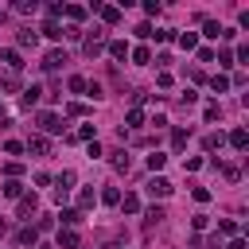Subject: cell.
<instances>
[{"mask_svg": "<svg viewBox=\"0 0 249 249\" xmlns=\"http://www.w3.org/2000/svg\"><path fill=\"white\" fill-rule=\"evenodd\" d=\"M82 51H86L89 58H97V54L105 51V27H93V31L86 35V43H82Z\"/></svg>", "mask_w": 249, "mask_h": 249, "instance_id": "obj_1", "label": "cell"}, {"mask_svg": "<svg viewBox=\"0 0 249 249\" xmlns=\"http://www.w3.org/2000/svg\"><path fill=\"white\" fill-rule=\"evenodd\" d=\"M144 191H148L152 198H167V195H171V183H167L163 175H152V179L144 183Z\"/></svg>", "mask_w": 249, "mask_h": 249, "instance_id": "obj_2", "label": "cell"}, {"mask_svg": "<svg viewBox=\"0 0 249 249\" xmlns=\"http://www.w3.org/2000/svg\"><path fill=\"white\" fill-rule=\"evenodd\" d=\"M35 121H39V128H43V132H62V128H66V121H62L58 113H39Z\"/></svg>", "mask_w": 249, "mask_h": 249, "instance_id": "obj_3", "label": "cell"}, {"mask_svg": "<svg viewBox=\"0 0 249 249\" xmlns=\"http://www.w3.org/2000/svg\"><path fill=\"white\" fill-rule=\"evenodd\" d=\"M86 12H89V8H82V4H62V16H66V19L74 23V27H78V23L86 19Z\"/></svg>", "mask_w": 249, "mask_h": 249, "instance_id": "obj_4", "label": "cell"}, {"mask_svg": "<svg viewBox=\"0 0 249 249\" xmlns=\"http://www.w3.org/2000/svg\"><path fill=\"white\" fill-rule=\"evenodd\" d=\"M0 62H4V66H8L12 74H19V66H23V58H19V51H12V47H8V51H0Z\"/></svg>", "mask_w": 249, "mask_h": 249, "instance_id": "obj_5", "label": "cell"}, {"mask_svg": "<svg viewBox=\"0 0 249 249\" xmlns=\"http://www.w3.org/2000/svg\"><path fill=\"white\" fill-rule=\"evenodd\" d=\"M62 62H66V51H47V58H43V70H47V74H54Z\"/></svg>", "mask_w": 249, "mask_h": 249, "instance_id": "obj_6", "label": "cell"}, {"mask_svg": "<svg viewBox=\"0 0 249 249\" xmlns=\"http://www.w3.org/2000/svg\"><path fill=\"white\" fill-rule=\"evenodd\" d=\"M35 210H39V198H35V195H19L16 214H19V218H27V214H35Z\"/></svg>", "mask_w": 249, "mask_h": 249, "instance_id": "obj_7", "label": "cell"}, {"mask_svg": "<svg viewBox=\"0 0 249 249\" xmlns=\"http://www.w3.org/2000/svg\"><path fill=\"white\" fill-rule=\"evenodd\" d=\"M97 16H101L105 23H117V19H121V4H97Z\"/></svg>", "mask_w": 249, "mask_h": 249, "instance_id": "obj_8", "label": "cell"}, {"mask_svg": "<svg viewBox=\"0 0 249 249\" xmlns=\"http://www.w3.org/2000/svg\"><path fill=\"white\" fill-rule=\"evenodd\" d=\"M16 245H39V233H35V226H23V230H16Z\"/></svg>", "mask_w": 249, "mask_h": 249, "instance_id": "obj_9", "label": "cell"}, {"mask_svg": "<svg viewBox=\"0 0 249 249\" xmlns=\"http://www.w3.org/2000/svg\"><path fill=\"white\" fill-rule=\"evenodd\" d=\"M54 249H78V233H74V230H58Z\"/></svg>", "mask_w": 249, "mask_h": 249, "instance_id": "obj_10", "label": "cell"}, {"mask_svg": "<svg viewBox=\"0 0 249 249\" xmlns=\"http://www.w3.org/2000/svg\"><path fill=\"white\" fill-rule=\"evenodd\" d=\"M39 97H43V89H39V86H27V89H23V97H19V105H23V109H31V105H39Z\"/></svg>", "mask_w": 249, "mask_h": 249, "instance_id": "obj_11", "label": "cell"}, {"mask_svg": "<svg viewBox=\"0 0 249 249\" xmlns=\"http://www.w3.org/2000/svg\"><path fill=\"white\" fill-rule=\"evenodd\" d=\"M23 148H27V152H35V156H47V152H51V144H47V136H31V140H27Z\"/></svg>", "mask_w": 249, "mask_h": 249, "instance_id": "obj_12", "label": "cell"}, {"mask_svg": "<svg viewBox=\"0 0 249 249\" xmlns=\"http://www.w3.org/2000/svg\"><path fill=\"white\" fill-rule=\"evenodd\" d=\"M16 43H19V47H39V31H31V27H23V31L16 35Z\"/></svg>", "mask_w": 249, "mask_h": 249, "instance_id": "obj_13", "label": "cell"}, {"mask_svg": "<svg viewBox=\"0 0 249 249\" xmlns=\"http://www.w3.org/2000/svg\"><path fill=\"white\" fill-rule=\"evenodd\" d=\"M66 140H86V144H89V140H97V128H93V124H82V128H78V132H70Z\"/></svg>", "mask_w": 249, "mask_h": 249, "instance_id": "obj_14", "label": "cell"}, {"mask_svg": "<svg viewBox=\"0 0 249 249\" xmlns=\"http://www.w3.org/2000/svg\"><path fill=\"white\" fill-rule=\"evenodd\" d=\"M230 144H233L237 152H245V148H249V132H245V128H233V132H230Z\"/></svg>", "mask_w": 249, "mask_h": 249, "instance_id": "obj_15", "label": "cell"}, {"mask_svg": "<svg viewBox=\"0 0 249 249\" xmlns=\"http://www.w3.org/2000/svg\"><path fill=\"white\" fill-rule=\"evenodd\" d=\"M163 218H167V214H163V206H148V210H144V226H160Z\"/></svg>", "mask_w": 249, "mask_h": 249, "instance_id": "obj_16", "label": "cell"}, {"mask_svg": "<svg viewBox=\"0 0 249 249\" xmlns=\"http://www.w3.org/2000/svg\"><path fill=\"white\" fill-rule=\"evenodd\" d=\"M0 89H4V93H12V89H19V74H12V70H4V74H0Z\"/></svg>", "mask_w": 249, "mask_h": 249, "instance_id": "obj_17", "label": "cell"}, {"mask_svg": "<svg viewBox=\"0 0 249 249\" xmlns=\"http://www.w3.org/2000/svg\"><path fill=\"white\" fill-rule=\"evenodd\" d=\"M93 202H97V195H93V187H82V191H78V206H82V210H89Z\"/></svg>", "mask_w": 249, "mask_h": 249, "instance_id": "obj_18", "label": "cell"}, {"mask_svg": "<svg viewBox=\"0 0 249 249\" xmlns=\"http://www.w3.org/2000/svg\"><path fill=\"white\" fill-rule=\"evenodd\" d=\"M218 117H222V105H218V101H210V105L202 109V121H206V124H214Z\"/></svg>", "mask_w": 249, "mask_h": 249, "instance_id": "obj_19", "label": "cell"}, {"mask_svg": "<svg viewBox=\"0 0 249 249\" xmlns=\"http://www.w3.org/2000/svg\"><path fill=\"white\" fill-rule=\"evenodd\" d=\"M187 140H191V128H175L171 132V148H187Z\"/></svg>", "mask_w": 249, "mask_h": 249, "instance_id": "obj_20", "label": "cell"}, {"mask_svg": "<svg viewBox=\"0 0 249 249\" xmlns=\"http://www.w3.org/2000/svg\"><path fill=\"white\" fill-rule=\"evenodd\" d=\"M109 163H113V171H121V175H124V171H128V152H113V160H109Z\"/></svg>", "mask_w": 249, "mask_h": 249, "instance_id": "obj_21", "label": "cell"}, {"mask_svg": "<svg viewBox=\"0 0 249 249\" xmlns=\"http://www.w3.org/2000/svg\"><path fill=\"white\" fill-rule=\"evenodd\" d=\"M97 198H101L105 206H117V202H121V191H117V187H105V191H101Z\"/></svg>", "mask_w": 249, "mask_h": 249, "instance_id": "obj_22", "label": "cell"}, {"mask_svg": "<svg viewBox=\"0 0 249 249\" xmlns=\"http://www.w3.org/2000/svg\"><path fill=\"white\" fill-rule=\"evenodd\" d=\"M117 206H121L124 214H136V210H140V198H136V195H124V198H121Z\"/></svg>", "mask_w": 249, "mask_h": 249, "instance_id": "obj_23", "label": "cell"}, {"mask_svg": "<svg viewBox=\"0 0 249 249\" xmlns=\"http://www.w3.org/2000/svg\"><path fill=\"white\" fill-rule=\"evenodd\" d=\"M58 218H62V226H66V230H74V226L82 222V210H62Z\"/></svg>", "mask_w": 249, "mask_h": 249, "instance_id": "obj_24", "label": "cell"}, {"mask_svg": "<svg viewBox=\"0 0 249 249\" xmlns=\"http://www.w3.org/2000/svg\"><path fill=\"white\" fill-rule=\"evenodd\" d=\"M179 47H183V51H195V47H198V35H195V31H183V35H179Z\"/></svg>", "mask_w": 249, "mask_h": 249, "instance_id": "obj_25", "label": "cell"}, {"mask_svg": "<svg viewBox=\"0 0 249 249\" xmlns=\"http://www.w3.org/2000/svg\"><path fill=\"white\" fill-rule=\"evenodd\" d=\"M109 54H113V58H124V54H128V43H124V39H113V43H109Z\"/></svg>", "mask_w": 249, "mask_h": 249, "instance_id": "obj_26", "label": "cell"}, {"mask_svg": "<svg viewBox=\"0 0 249 249\" xmlns=\"http://www.w3.org/2000/svg\"><path fill=\"white\" fill-rule=\"evenodd\" d=\"M132 62H136V66H148V62H152V51H148V47H136V51H132Z\"/></svg>", "mask_w": 249, "mask_h": 249, "instance_id": "obj_27", "label": "cell"}, {"mask_svg": "<svg viewBox=\"0 0 249 249\" xmlns=\"http://www.w3.org/2000/svg\"><path fill=\"white\" fill-rule=\"evenodd\" d=\"M210 89H214V93H226V89H230V78H226V74H214V78H210Z\"/></svg>", "mask_w": 249, "mask_h": 249, "instance_id": "obj_28", "label": "cell"}, {"mask_svg": "<svg viewBox=\"0 0 249 249\" xmlns=\"http://www.w3.org/2000/svg\"><path fill=\"white\" fill-rule=\"evenodd\" d=\"M124 124H128V128H140V124H144V113H140V109H128V113H124Z\"/></svg>", "mask_w": 249, "mask_h": 249, "instance_id": "obj_29", "label": "cell"}, {"mask_svg": "<svg viewBox=\"0 0 249 249\" xmlns=\"http://www.w3.org/2000/svg\"><path fill=\"white\" fill-rule=\"evenodd\" d=\"M4 195H8V198H19V195H23V183H19V179H8V183H4Z\"/></svg>", "mask_w": 249, "mask_h": 249, "instance_id": "obj_30", "label": "cell"}, {"mask_svg": "<svg viewBox=\"0 0 249 249\" xmlns=\"http://www.w3.org/2000/svg\"><path fill=\"white\" fill-rule=\"evenodd\" d=\"M66 86H70V93H86V86H89V82H86L82 74H74V78H70Z\"/></svg>", "mask_w": 249, "mask_h": 249, "instance_id": "obj_31", "label": "cell"}, {"mask_svg": "<svg viewBox=\"0 0 249 249\" xmlns=\"http://www.w3.org/2000/svg\"><path fill=\"white\" fill-rule=\"evenodd\" d=\"M89 113V105H82V101H70L66 105V117H86Z\"/></svg>", "mask_w": 249, "mask_h": 249, "instance_id": "obj_32", "label": "cell"}, {"mask_svg": "<svg viewBox=\"0 0 249 249\" xmlns=\"http://www.w3.org/2000/svg\"><path fill=\"white\" fill-rule=\"evenodd\" d=\"M74 183H78V175H74V171H62V175H58V191H70Z\"/></svg>", "mask_w": 249, "mask_h": 249, "instance_id": "obj_33", "label": "cell"}, {"mask_svg": "<svg viewBox=\"0 0 249 249\" xmlns=\"http://www.w3.org/2000/svg\"><path fill=\"white\" fill-rule=\"evenodd\" d=\"M12 8H16V12H23V16H31V12H35V8H39V4H35V0H16V4H12Z\"/></svg>", "mask_w": 249, "mask_h": 249, "instance_id": "obj_34", "label": "cell"}, {"mask_svg": "<svg viewBox=\"0 0 249 249\" xmlns=\"http://www.w3.org/2000/svg\"><path fill=\"white\" fill-rule=\"evenodd\" d=\"M43 35H47V39H62V27L51 19V23H43Z\"/></svg>", "mask_w": 249, "mask_h": 249, "instance_id": "obj_35", "label": "cell"}, {"mask_svg": "<svg viewBox=\"0 0 249 249\" xmlns=\"http://www.w3.org/2000/svg\"><path fill=\"white\" fill-rule=\"evenodd\" d=\"M202 35H206V39H218V35H222V27H218L214 19H206V23H202Z\"/></svg>", "mask_w": 249, "mask_h": 249, "instance_id": "obj_36", "label": "cell"}, {"mask_svg": "<svg viewBox=\"0 0 249 249\" xmlns=\"http://www.w3.org/2000/svg\"><path fill=\"white\" fill-rule=\"evenodd\" d=\"M222 140H226V136H222V132H210V136H206V140H202V144H206V152H214V148H222Z\"/></svg>", "mask_w": 249, "mask_h": 249, "instance_id": "obj_37", "label": "cell"}, {"mask_svg": "<svg viewBox=\"0 0 249 249\" xmlns=\"http://www.w3.org/2000/svg\"><path fill=\"white\" fill-rule=\"evenodd\" d=\"M163 163H167V156H163V152H152V156H148V167H152V171H160Z\"/></svg>", "mask_w": 249, "mask_h": 249, "instance_id": "obj_38", "label": "cell"}, {"mask_svg": "<svg viewBox=\"0 0 249 249\" xmlns=\"http://www.w3.org/2000/svg\"><path fill=\"white\" fill-rule=\"evenodd\" d=\"M191 195H195V202H210V191L198 187V183H191Z\"/></svg>", "mask_w": 249, "mask_h": 249, "instance_id": "obj_39", "label": "cell"}, {"mask_svg": "<svg viewBox=\"0 0 249 249\" xmlns=\"http://www.w3.org/2000/svg\"><path fill=\"white\" fill-rule=\"evenodd\" d=\"M218 233H226V237H237V226H233L230 218H222V222H218Z\"/></svg>", "mask_w": 249, "mask_h": 249, "instance_id": "obj_40", "label": "cell"}, {"mask_svg": "<svg viewBox=\"0 0 249 249\" xmlns=\"http://www.w3.org/2000/svg\"><path fill=\"white\" fill-rule=\"evenodd\" d=\"M218 66H233V51H230V47L218 51Z\"/></svg>", "mask_w": 249, "mask_h": 249, "instance_id": "obj_41", "label": "cell"}, {"mask_svg": "<svg viewBox=\"0 0 249 249\" xmlns=\"http://www.w3.org/2000/svg\"><path fill=\"white\" fill-rule=\"evenodd\" d=\"M136 35H140V39H152V35H156V27H152V23H140V27H136Z\"/></svg>", "mask_w": 249, "mask_h": 249, "instance_id": "obj_42", "label": "cell"}, {"mask_svg": "<svg viewBox=\"0 0 249 249\" xmlns=\"http://www.w3.org/2000/svg\"><path fill=\"white\" fill-rule=\"evenodd\" d=\"M195 101H198V93H195V89H187V93L179 97V105H183V109H187V105H195Z\"/></svg>", "mask_w": 249, "mask_h": 249, "instance_id": "obj_43", "label": "cell"}, {"mask_svg": "<svg viewBox=\"0 0 249 249\" xmlns=\"http://www.w3.org/2000/svg\"><path fill=\"white\" fill-rule=\"evenodd\" d=\"M4 152H8V156H19V152H23V144H19V140H8V144H4Z\"/></svg>", "mask_w": 249, "mask_h": 249, "instance_id": "obj_44", "label": "cell"}, {"mask_svg": "<svg viewBox=\"0 0 249 249\" xmlns=\"http://www.w3.org/2000/svg\"><path fill=\"white\" fill-rule=\"evenodd\" d=\"M156 86H160V89H167V86H171V74H167V70H160V78H156Z\"/></svg>", "mask_w": 249, "mask_h": 249, "instance_id": "obj_45", "label": "cell"}, {"mask_svg": "<svg viewBox=\"0 0 249 249\" xmlns=\"http://www.w3.org/2000/svg\"><path fill=\"white\" fill-rule=\"evenodd\" d=\"M86 156H89V160H97V156H101V144H97V140H89V148H86Z\"/></svg>", "mask_w": 249, "mask_h": 249, "instance_id": "obj_46", "label": "cell"}, {"mask_svg": "<svg viewBox=\"0 0 249 249\" xmlns=\"http://www.w3.org/2000/svg\"><path fill=\"white\" fill-rule=\"evenodd\" d=\"M226 249H249V245H245V237H233V241H230Z\"/></svg>", "mask_w": 249, "mask_h": 249, "instance_id": "obj_47", "label": "cell"}, {"mask_svg": "<svg viewBox=\"0 0 249 249\" xmlns=\"http://www.w3.org/2000/svg\"><path fill=\"white\" fill-rule=\"evenodd\" d=\"M0 233H8V222H4V218H0Z\"/></svg>", "mask_w": 249, "mask_h": 249, "instance_id": "obj_48", "label": "cell"}, {"mask_svg": "<svg viewBox=\"0 0 249 249\" xmlns=\"http://www.w3.org/2000/svg\"><path fill=\"white\" fill-rule=\"evenodd\" d=\"M39 249H54V245H47V241H39Z\"/></svg>", "mask_w": 249, "mask_h": 249, "instance_id": "obj_49", "label": "cell"}, {"mask_svg": "<svg viewBox=\"0 0 249 249\" xmlns=\"http://www.w3.org/2000/svg\"><path fill=\"white\" fill-rule=\"evenodd\" d=\"M0 19H4V8H0Z\"/></svg>", "mask_w": 249, "mask_h": 249, "instance_id": "obj_50", "label": "cell"}, {"mask_svg": "<svg viewBox=\"0 0 249 249\" xmlns=\"http://www.w3.org/2000/svg\"><path fill=\"white\" fill-rule=\"evenodd\" d=\"M0 113H4V109H0Z\"/></svg>", "mask_w": 249, "mask_h": 249, "instance_id": "obj_51", "label": "cell"}]
</instances>
